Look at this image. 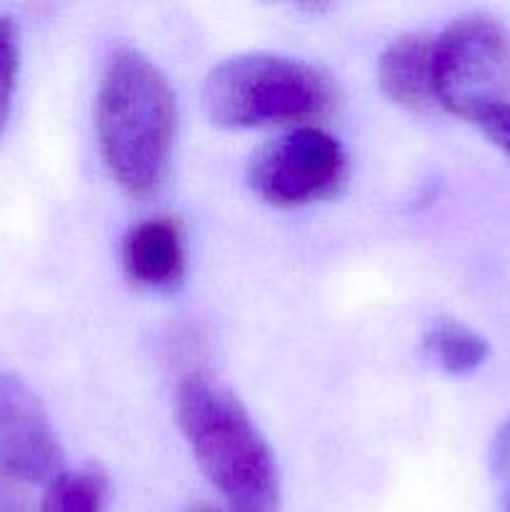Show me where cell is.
Instances as JSON below:
<instances>
[{
  "mask_svg": "<svg viewBox=\"0 0 510 512\" xmlns=\"http://www.w3.org/2000/svg\"><path fill=\"white\" fill-rule=\"evenodd\" d=\"M345 175L343 143L315 125H300L253 155L248 183L275 208H300L338 193Z\"/></svg>",
  "mask_w": 510,
  "mask_h": 512,
  "instance_id": "cell-5",
  "label": "cell"
},
{
  "mask_svg": "<svg viewBox=\"0 0 510 512\" xmlns=\"http://www.w3.org/2000/svg\"><path fill=\"white\" fill-rule=\"evenodd\" d=\"M193 512H220V510H213V508H200V510H193Z\"/></svg>",
  "mask_w": 510,
  "mask_h": 512,
  "instance_id": "cell-14",
  "label": "cell"
},
{
  "mask_svg": "<svg viewBox=\"0 0 510 512\" xmlns=\"http://www.w3.org/2000/svg\"><path fill=\"white\" fill-rule=\"evenodd\" d=\"M203 105L223 128L305 123L330 113L335 88L323 70L305 60L243 53L210 70Z\"/></svg>",
  "mask_w": 510,
  "mask_h": 512,
  "instance_id": "cell-3",
  "label": "cell"
},
{
  "mask_svg": "<svg viewBox=\"0 0 510 512\" xmlns=\"http://www.w3.org/2000/svg\"><path fill=\"white\" fill-rule=\"evenodd\" d=\"M108 483L95 468L60 473L48 483L40 512H105Z\"/></svg>",
  "mask_w": 510,
  "mask_h": 512,
  "instance_id": "cell-10",
  "label": "cell"
},
{
  "mask_svg": "<svg viewBox=\"0 0 510 512\" xmlns=\"http://www.w3.org/2000/svg\"><path fill=\"white\" fill-rule=\"evenodd\" d=\"M425 350L450 375H468L488 358V340L458 320H438L425 333Z\"/></svg>",
  "mask_w": 510,
  "mask_h": 512,
  "instance_id": "cell-9",
  "label": "cell"
},
{
  "mask_svg": "<svg viewBox=\"0 0 510 512\" xmlns=\"http://www.w3.org/2000/svg\"><path fill=\"white\" fill-rule=\"evenodd\" d=\"M18 63V30L8 18H0V135L8 125L15 83H18Z\"/></svg>",
  "mask_w": 510,
  "mask_h": 512,
  "instance_id": "cell-11",
  "label": "cell"
},
{
  "mask_svg": "<svg viewBox=\"0 0 510 512\" xmlns=\"http://www.w3.org/2000/svg\"><path fill=\"white\" fill-rule=\"evenodd\" d=\"M378 83L390 103L413 113L438 108L433 83V38L400 35L380 53Z\"/></svg>",
  "mask_w": 510,
  "mask_h": 512,
  "instance_id": "cell-8",
  "label": "cell"
},
{
  "mask_svg": "<svg viewBox=\"0 0 510 512\" xmlns=\"http://www.w3.org/2000/svg\"><path fill=\"white\" fill-rule=\"evenodd\" d=\"M123 268L140 288H173L185 275V240L178 223L150 218L135 225L123 243Z\"/></svg>",
  "mask_w": 510,
  "mask_h": 512,
  "instance_id": "cell-7",
  "label": "cell"
},
{
  "mask_svg": "<svg viewBox=\"0 0 510 512\" xmlns=\"http://www.w3.org/2000/svg\"><path fill=\"white\" fill-rule=\"evenodd\" d=\"M473 123H478V128L483 130L485 138H488L495 148H500L505 155H510V100L508 103H500L483 110Z\"/></svg>",
  "mask_w": 510,
  "mask_h": 512,
  "instance_id": "cell-12",
  "label": "cell"
},
{
  "mask_svg": "<svg viewBox=\"0 0 510 512\" xmlns=\"http://www.w3.org/2000/svg\"><path fill=\"white\" fill-rule=\"evenodd\" d=\"M180 433L200 470L233 512H275L278 465L253 418L225 385L190 373L175 393Z\"/></svg>",
  "mask_w": 510,
  "mask_h": 512,
  "instance_id": "cell-2",
  "label": "cell"
},
{
  "mask_svg": "<svg viewBox=\"0 0 510 512\" xmlns=\"http://www.w3.org/2000/svg\"><path fill=\"white\" fill-rule=\"evenodd\" d=\"M58 435L33 390L0 373V475L23 483H53L63 470Z\"/></svg>",
  "mask_w": 510,
  "mask_h": 512,
  "instance_id": "cell-6",
  "label": "cell"
},
{
  "mask_svg": "<svg viewBox=\"0 0 510 512\" xmlns=\"http://www.w3.org/2000/svg\"><path fill=\"white\" fill-rule=\"evenodd\" d=\"M0 512H28L25 510L23 498L13 490V485L8 483V478L0 475Z\"/></svg>",
  "mask_w": 510,
  "mask_h": 512,
  "instance_id": "cell-13",
  "label": "cell"
},
{
  "mask_svg": "<svg viewBox=\"0 0 510 512\" xmlns=\"http://www.w3.org/2000/svg\"><path fill=\"white\" fill-rule=\"evenodd\" d=\"M178 105L165 75L133 48H118L103 70L95 100L100 155L130 195L155 193L173 155Z\"/></svg>",
  "mask_w": 510,
  "mask_h": 512,
  "instance_id": "cell-1",
  "label": "cell"
},
{
  "mask_svg": "<svg viewBox=\"0 0 510 512\" xmlns=\"http://www.w3.org/2000/svg\"><path fill=\"white\" fill-rule=\"evenodd\" d=\"M438 108L475 120L510 100V33L488 15L453 20L433 38Z\"/></svg>",
  "mask_w": 510,
  "mask_h": 512,
  "instance_id": "cell-4",
  "label": "cell"
}]
</instances>
